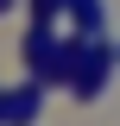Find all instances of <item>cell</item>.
Returning <instances> with one entry per match:
<instances>
[{
  "label": "cell",
  "instance_id": "cell-1",
  "mask_svg": "<svg viewBox=\"0 0 120 126\" xmlns=\"http://www.w3.org/2000/svg\"><path fill=\"white\" fill-rule=\"evenodd\" d=\"M107 69H114V50H107V44H76V63H70V88H76V94H101Z\"/></svg>",
  "mask_w": 120,
  "mask_h": 126
},
{
  "label": "cell",
  "instance_id": "cell-2",
  "mask_svg": "<svg viewBox=\"0 0 120 126\" xmlns=\"http://www.w3.org/2000/svg\"><path fill=\"white\" fill-rule=\"evenodd\" d=\"M63 6H70V19H76V25H82V32H101V0H63Z\"/></svg>",
  "mask_w": 120,
  "mask_h": 126
},
{
  "label": "cell",
  "instance_id": "cell-3",
  "mask_svg": "<svg viewBox=\"0 0 120 126\" xmlns=\"http://www.w3.org/2000/svg\"><path fill=\"white\" fill-rule=\"evenodd\" d=\"M0 6H6V0H0Z\"/></svg>",
  "mask_w": 120,
  "mask_h": 126
}]
</instances>
